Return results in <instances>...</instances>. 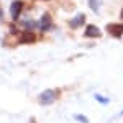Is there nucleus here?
I'll use <instances>...</instances> for the list:
<instances>
[{"label": "nucleus", "mask_w": 123, "mask_h": 123, "mask_svg": "<svg viewBox=\"0 0 123 123\" xmlns=\"http://www.w3.org/2000/svg\"><path fill=\"white\" fill-rule=\"evenodd\" d=\"M54 98H56V92H54L53 89H48V90H44L43 94L39 95V104L49 105V104L54 102Z\"/></svg>", "instance_id": "nucleus-1"}, {"label": "nucleus", "mask_w": 123, "mask_h": 123, "mask_svg": "<svg viewBox=\"0 0 123 123\" xmlns=\"http://www.w3.org/2000/svg\"><path fill=\"white\" fill-rule=\"evenodd\" d=\"M107 30H108V33H110L112 36H115V38H118V36H122V35H123V25H118V23L110 25Z\"/></svg>", "instance_id": "nucleus-2"}, {"label": "nucleus", "mask_w": 123, "mask_h": 123, "mask_svg": "<svg viewBox=\"0 0 123 123\" xmlns=\"http://www.w3.org/2000/svg\"><path fill=\"white\" fill-rule=\"evenodd\" d=\"M84 36H87V38H98L100 36V30L97 28V26H94V25H89L85 28Z\"/></svg>", "instance_id": "nucleus-3"}, {"label": "nucleus", "mask_w": 123, "mask_h": 123, "mask_svg": "<svg viewBox=\"0 0 123 123\" xmlns=\"http://www.w3.org/2000/svg\"><path fill=\"white\" fill-rule=\"evenodd\" d=\"M21 8H23V2L17 0L15 3H12V17L13 18H18L20 13H21Z\"/></svg>", "instance_id": "nucleus-4"}, {"label": "nucleus", "mask_w": 123, "mask_h": 123, "mask_svg": "<svg viewBox=\"0 0 123 123\" xmlns=\"http://www.w3.org/2000/svg\"><path fill=\"white\" fill-rule=\"evenodd\" d=\"M39 28L41 30H49L51 28V17H49V15H44V17H43V20L39 21Z\"/></svg>", "instance_id": "nucleus-5"}, {"label": "nucleus", "mask_w": 123, "mask_h": 123, "mask_svg": "<svg viewBox=\"0 0 123 123\" xmlns=\"http://www.w3.org/2000/svg\"><path fill=\"white\" fill-rule=\"evenodd\" d=\"M82 21H84V15H77L74 20H71V26L72 28H77L79 25H82Z\"/></svg>", "instance_id": "nucleus-6"}, {"label": "nucleus", "mask_w": 123, "mask_h": 123, "mask_svg": "<svg viewBox=\"0 0 123 123\" xmlns=\"http://www.w3.org/2000/svg\"><path fill=\"white\" fill-rule=\"evenodd\" d=\"M23 36H25V38L21 39L23 43H33V41L36 39V38H35V35H33V33H25Z\"/></svg>", "instance_id": "nucleus-7"}, {"label": "nucleus", "mask_w": 123, "mask_h": 123, "mask_svg": "<svg viewBox=\"0 0 123 123\" xmlns=\"http://www.w3.org/2000/svg\"><path fill=\"white\" fill-rule=\"evenodd\" d=\"M94 98H95V100H98V102H100L102 105H107L108 102H110V100H108L107 97H102L100 94H95V95H94Z\"/></svg>", "instance_id": "nucleus-8"}, {"label": "nucleus", "mask_w": 123, "mask_h": 123, "mask_svg": "<svg viewBox=\"0 0 123 123\" xmlns=\"http://www.w3.org/2000/svg\"><path fill=\"white\" fill-rule=\"evenodd\" d=\"M89 3L94 10H98V7H100V0H89Z\"/></svg>", "instance_id": "nucleus-9"}, {"label": "nucleus", "mask_w": 123, "mask_h": 123, "mask_svg": "<svg viewBox=\"0 0 123 123\" xmlns=\"http://www.w3.org/2000/svg\"><path fill=\"white\" fill-rule=\"evenodd\" d=\"M74 120H77V122H80V123H89V120L85 118L84 115H74Z\"/></svg>", "instance_id": "nucleus-10"}, {"label": "nucleus", "mask_w": 123, "mask_h": 123, "mask_svg": "<svg viewBox=\"0 0 123 123\" xmlns=\"http://www.w3.org/2000/svg\"><path fill=\"white\" fill-rule=\"evenodd\" d=\"M120 17H122V18H123V12H122V13H120Z\"/></svg>", "instance_id": "nucleus-11"}]
</instances>
